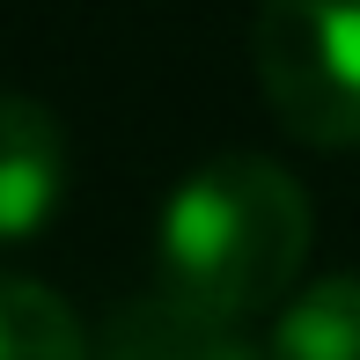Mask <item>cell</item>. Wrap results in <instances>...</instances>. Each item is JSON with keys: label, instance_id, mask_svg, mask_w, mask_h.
Returning <instances> with one entry per match:
<instances>
[{"label": "cell", "instance_id": "obj_1", "mask_svg": "<svg viewBox=\"0 0 360 360\" xmlns=\"http://www.w3.org/2000/svg\"><path fill=\"white\" fill-rule=\"evenodd\" d=\"M309 257V191L272 155H214L169 191L155 228L162 294L243 323L287 302Z\"/></svg>", "mask_w": 360, "mask_h": 360}, {"label": "cell", "instance_id": "obj_3", "mask_svg": "<svg viewBox=\"0 0 360 360\" xmlns=\"http://www.w3.org/2000/svg\"><path fill=\"white\" fill-rule=\"evenodd\" d=\"M67 199V125L37 96L0 89V243L44 236Z\"/></svg>", "mask_w": 360, "mask_h": 360}, {"label": "cell", "instance_id": "obj_2", "mask_svg": "<svg viewBox=\"0 0 360 360\" xmlns=\"http://www.w3.org/2000/svg\"><path fill=\"white\" fill-rule=\"evenodd\" d=\"M250 59L294 140L360 147V0H257Z\"/></svg>", "mask_w": 360, "mask_h": 360}, {"label": "cell", "instance_id": "obj_4", "mask_svg": "<svg viewBox=\"0 0 360 360\" xmlns=\"http://www.w3.org/2000/svg\"><path fill=\"white\" fill-rule=\"evenodd\" d=\"M96 360H272L243 338V323H221V316H199V309L169 302V294H140L125 302L118 316L103 323V346Z\"/></svg>", "mask_w": 360, "mask_h": 360}, {"label": "cell", "instance_id": "obj_5", "mask_svg": "<svg viewBox=\"0 0 360 360\" xmlns=\"http://www.w3.org/2000/svg\"><path fill=\"white\" fill-rule=\"evenodd\" d=\"M272 360H360V272L302 287L272 323Z\"/></svg>", "mask_w": 360, "mask_h": 360}, {"label": "cell", "instance_id": "obj_6", "mask_svg": "<svg viewBox=\"0 0 360 360\" xmlns=\"http://www.w3.org/2000/svg\"><path fill=\"white\" fill-rule=\"evenodd\" d=\"M0 360H96L81 338V316L52 287L0 272Z\"/></svg>", "mask_w": 360, "mask_h": 360}]
</instances>
